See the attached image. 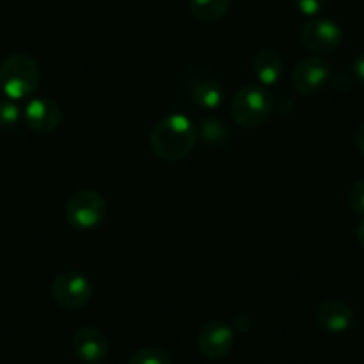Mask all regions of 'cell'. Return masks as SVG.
Here are the masks:
<instances>
[{"mask_svg":"<svg viewBox=\"0 0 364 364\" xmlns=\"http://www.w3.org/2000/svg\"><path fill=\"white\" fill-rule=\"evenodd\" d=\"M197 127L184 114H168L150 131V150L163 161H178L186 157L197 145Z\"/></svg>","mask_w":364,"mask_h":364,"instance_id":"obj_1","label":"cell"},{"mask_svg":"<svg viewBox=\"0 0 364 364\" xmlns=\"http://www.w3.org/2000/svg\"><path fill=\"white\" fill-rule=\"evenodd\" d=\"M41 82V70L36 59L16 52L0 65V90L13 100L31 99Z\"/></svg>","mask_w":364,"mask_h":364,"instance_id":"obj_2","label":"cell"},{"mask_svg":"<svg viewBox=\"0 0 364 364\" xmlns=\"http://www.w3.org/2000/svg\"><path fill=\"white\" fill-rule=\"evenodd\" d=\"M275 107L273 97L264 87L248 84L243 86L230 100V117L245 129L261 127L272 117Z\"/></svg>","mask_w":364,"mask_h":364,"instance_id":"obj_3","label":"cell"},{"mask_svg":"<svg viewBox=\"0 0 364 364\" xmlns=\"http://www.w3.org/2000/svg\"><path fill=\"white\" fill-rule=\"evenodd\" d=\"M107 216V200L97 190H80L66 202V220L73 229L91 230L102 225Z\"/></svg>","mask_w":364,"mask_h":364,"instance_id":"obj_4","label":"cell"},{"mask_svg":"<svg viewBox=\"0 0 364 364\" xmlns=\"http://www.w3.org/2000/svg\"><path fill=\"white\" fill-rule=\"evenodd\" d=\"M50 295L58 306L63 309L77 311L87 306L93 296V286L79 272H65L54 279L50 286Z\"/></svg>","mask_w":364,"mask_h":364,"instance_id":"obj_5","label":"cell"},{"mask_svg":"<svg viewBox=\"0 0 364 364\" xmlns=\"http://www.w3.org/2000/svg\"><path fill=\"white\" fill-rule=\"evenodd\" d=\"M332 77V66L323 55H307L296 63L291 73V86L296 93L309 97L323 90Z\"/></svg>","mask_w":364,"mask_h":364,"instance_id":"obj_6","label":"cell"},{"mask_svg":"<svg viewBox=\"0 0 364 364\" xmlns=\"http://www.w3.org/2000/svg\"><path fill=\"white\" fill-rule=\"evenodd\" d=\"M300 41L314 54H332L343 41V31L334 20L311 18L300 31Z\"/></svg>","mask_w":364,"mask_h":364,"instance_id":"obj_7","label":"cell"},{"mask_svg":"<svg viewBox=\"0 0 364 364\" xmlns=\"http://www.w3.org/2000/svg\"><path fill=\"white\" fill-rule=\"evenodd\" d=\"M61 107L48 97H31L23 109V122L27 127L40 134L54 132L61 124Z\"/></svg>","mask_w":364,"mask_h":364,"instance_id":"obj_8","label":"cell"},{"mask_svg":"<svg viewBox=\"0 0 364 364\" xmlns=\"http://www.w3.org/2000/svg\"><path fill=\"white\" fill-rule=\"evenodd\" d=\"M72 350L80 363L99 364L109 353V339L100 328L82 327L73 334Z\"/></svg>","mask_w":364,"mask_h":364,"instance_id":"obj_9","label":"cell"},{"mask_svg":"<svg viewBox=\"0 0 364 364\" xmlns=\"http://www.w3.org/2000/svg\"><path fill=\"white\" fill-rule=\"evenodd\" d=\"M197 346L208 359H222L234 346L232 327L223 321H211L198 334Z\"/></svg>","mask_w":364,"mask_h":364,"instance_id":"obj_10","label":"cell"},{"mask_svg":"<svg viewBox=\"0 0 364 364\" xmlns=\"http://www.w3.org/2000/svg\"><path fill=\"white\" fill-rule=\"evenodd\" d=\"M186 91L193 104H197L204 111H215L223 102V87L216 79L202 73H195L191 79L186 80Z\"/></svg>","mask_w":364,"mask_h":364,"instance_id":"obj_11","label":"cell"},{"mask_svg":"<svg viewBox=\"0 0 364 364\" xmlns=\"http://www.w3.org/2000/svg\"><path fill=\"white\" fill-rule=\"evenodd\" d=\"M318 325L331 334H343L355 321V313L352 307L339 300H328L318 307Z\"/></svg>","mask_w":364,"mask_h":364,"instance_id":"obj_12","label":"cell"},{"mask_svg":"<svg viewBox=\"0 0 364 364\" xmlns=\"http://www.w3.org/2000/svg\"><path fill=\"white\" fill-rule=\"evenodd\" d=\"M254 73L264 86H275L284 75V61L272 48H262L254 58Z\"/></svg>","mask_w":364,"mask_h":364,"instance_id":"obj_13","label":"cell"},{"mask_svg":"<svg viewBox=\"0 0 364 364\" xmlns=\"http://www.w3.org/2000/svg\"><path fill=\"white\" fill-rule=\"evenodd\" d=\"M230 8V0H191V15L204 23L222 20Z\"/></svg>","mask_w":364,"mask_h":364,"instance_id":"obj_14","label":"cell"},{"mask_svg":"<svg viewBox=\"0 0 364 364\" xmlns=\"http://www.w3.org/2000/svg\"><path fill=\"white\" fill-rule=\"evenodd\" d=\"M197 138L209 146H223L230 139V131L216 118H204L197 125Z\"/></svg>","mask_w":364,"mask_h":364,"instance_id":"obj_15","label":"cell"},{"mask_svg":"<svg viewBox=\"0 0 364 364\" xmlns=\"http://www.w3.org/2000/svg\"><path fill=\"white\" fill-rule=\"evenodd\" d=\"M20 120H22V111H20L16 100L9 99L8 95H4V91L0 90V131H15Z\"/></svg>","mask_w":364,"mask_h":364,"instance_id":"obj_16","label":"cell"},{"mask_svg":"<svg viewBox=\"0 0 364 364\" xmlns=\"http://www.w3.org/2000/svg\"><path fill=\"white\" fill-rule=\"evenodd\" d=\"M129 364H171V357L163 348L145 346V348L132 353V357L129 359Z\"/></svg>","mask_w":364,"mask_h":364,"instance_id":"obj_17","label":"cell"},{"mask_svg":"<svg viewBox=\"0 0 364 364\" xmlns=\"http://www.w3.org/2000/svg\"><path fill=\"white\" fill-rule=\"evenodd\" d=\"M295 6L304 16L314 18V16L323 11L325 6H327V0H295Z\"/></svg>","mask_w":364,"mask_h":364,"instance_id":"obj_18","label":"cell"},{"mask_svg":"<svg viewBox=\"0 0 364 364\" xmlns=\"http://www.w3.org/2000/svg\"><path fill=\"white\" fill-rule=\"evenodd\" d=\"M348 204L355 215H364V181L353 184L348 195Z\"/></svg>","mask_w":364,"mask_h":364,"instance_id":"obj_19","label":"cell"},{"mask_svg":"<svg viewBox=\"0 0 364 364\" xmlns=\"http://www.w3.org/2000/svg\"><path fill=\"white\" fill-rule=\"evenodd\" d=\"M331 82H332V86L339 91L350 90V86H352V79H350L345 72H339V73H336V75H332Z\"/></svg>","mask_w":364,"mask_h":364,"instance_id":"obj_20","label":"cell"},{"mask_svg":"<svg viewBox=\"0 0 364 364\" xmlns=\"http://www.w3.org/2000/svg\"><path fill=\"white\" fill-rule=\"evenodd\" d=\"M353 75L360 84H364V52L357 55V59L353 61Z\"/></svg>","mask_w":364,"mask_h":364,"instance_id":"obj_21","label":"cell"},{"mask_svg":"<svg viewBox=\"0 0 364 364\" xmlns=\"http://www.w3.org/2000/svg\"><path fill=\"white\" fill-rule=\"evenodd\" d=\"M355 146L357 149L360 150V152L364 154V122L363 124L359 125V127H357V131H355Z\"/></svg>","mask_w":364,"mask_h":364,"instance_id":"obj_22","label":"cell"},{"mask_svg":"<svg viewBox=\"0 0 364 364\" xmlns=\"http://www.w3.org/2000/svg\"><path fill=\"white\" fill-rule=\"evenodd\" d=\"M355 237H357V241H359L360 247L364 248V220L359 223V225H357V229H355Z\"/></svg>","mask_w":364,"mask_h":364,"instance_id":"obj_23","label":"cell"}]
</instances>
